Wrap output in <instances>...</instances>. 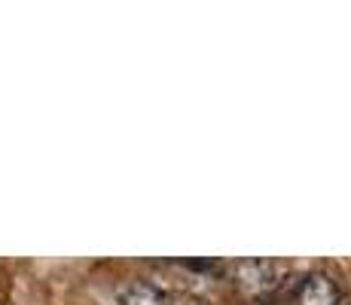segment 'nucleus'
<instances>
[{
    "mask_svg": "<svg viewBox=\"0 0 351 305\" xmlns=\"http://www.w3.org/2000/svg\"><path fill=\"white\" fill-rule=\"evenodd\" d=\"M293 300H296V305H339L342 293H339V284L330 275L312 272L296 284Z\"/></svg>",
    "mask_w": 351,
    "mask_h": 305,
    "instance_id": "obj_1",
    "label": "nucleus"
},
{
    "mask_svg": "<svg viewBox=\"0 0 351 305\" xmlns=\"http://www.w3.org/2000/svg\"><path fill=\"white\" fill-rule=\"evenodd\" d=\"M285 269L278 266V263L272 260H239L232 266V278L235 284H241V287L247 290H269L278 284V278Z\"/></svg>",
    "mask_w": 351,
    "mask_h": 305,
    "instance_id": "obj_2",
    "label": "nucleus"
},
{
    "mask_svg": "<svg viewBox=\"0 0 351 305\" xmlns=\"http://www.w3.org/2000/svg\"><path fill=\"white\" fill-rule=\"evenodd\" d=\"M119 305H171V293L153 284H128L119 290Z\"/></svg>",
    "mask_w": 351,
    "mask_h": 305,
    "instance_id": "obj_3",
    "label": "nucleus"
}]
</instances>
